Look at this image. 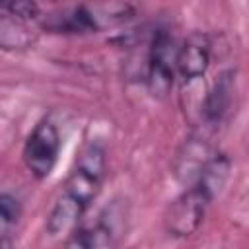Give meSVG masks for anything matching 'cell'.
<instances>
[{"mask_svg": "<svg viewBox=\"0 0 249 249\" xmlns=\"http://www.w3.org/2000/svg\"><path fill=\"white\" fill-rule=\"evenodd\" d=\"M35 41V35L31 33V29L27 27V21L10 18L2 14V21H0V45L4 51L10 49H27L31 47Z\"/></svg>", "mask_w": 249, "mask_h": 249, "instance_id": "obj_11", "label": "cell"}, {"mask_svg": "<svg viewBox=\"0 0 249 249\" xmlns=\"http://www.w3.org/2000/svg\"><path fill=\"white\" fill-rule=\"evenodd\" d=\"M230 173H231V160L228 158V154L216 152L206 158V161L200 165L196 177L191 183L198 185L214 200L224 191V187L230 179Z\"/></svg>", "mask_w": 249, "mask_h": 249, "instance_id": "obj_9", "label": "cell"}, {"mask_svg": "<svg viewBox=\"0 0 249 249\" xmlns=\"http://www.w3.org/2000/svg\"><path fill=\"white\" fill-rule=\"evenodd\" d=\"M21 218V202L16 195L4 191L0 195V245L10 247Z\"/></svg>", "mask_w": 249, "mask_h": 249, "instance_id": "obj_10", "label": "cell"}, {"mask_svg": "<svg viewBox=\"0 0 249 249\" xmlns=\"http://www.w3.org/2000/svg\"><path fill=\"white\" fill-rule=\"evenodd\" d=\"M53 2H54V0H53Z\"/></svg>", "mask_w": 249, "mask_h": 249, "instance_id": "obj_13", "label": "cell"}, {"mask_svg": "<svg viewBox=\"0 0 249 249\" xmlns=\"http://www.w3.org/2000/svg\"><path fill=\"white\" fill-rule=\"evenodd\" d=\"M210 62H212V39L208 33L193 31L185 37L181 47H177L175 68L183 84L200 80L208 72Z\"/></svg>", "mask_w": 249, "mask_h": 249, "instance_id": "obj_7", "label": "cell"}, {"mask_svg": "<svg viewBox=\"0 0 249 249\" xmlns=\"http://www.w3.org/2000/svg\"><path fill=\"white\" fill-rule=\"evenodd\" d=\"M60 146H62V138H60L58 126L51 119L39 121L29 132V136L25 138V144L21 150V160L25 169L37 181L47 179L58 161Z\"/></svg>", "mask_w": 249, "mask_h": 249, "instance_id": "obj_4", "label": "cell"}, {"mask_svg": "<svg viewBox=\"0 0 249 249\" xmlns=\"http://www.w3.org/2000/svg\"><path fill=\"white\" fill-rule=\"evenodd\" d=\"M134 16L136 10L128 0H84L64 12L49 14L41 27L54 33L86 35L119 27Z\"/></svg>", "mask_w": 249, "mask_h": 249, "instance_id": "obj_2", "label": "cell"}, {"mask_svg": "<svg viewBox=\"0 0 249 249\" xmlns=\"http://www.w3.org/2000/svg\"><path fill=\"white\" fill-rule=\"evenodd\" d=\"M175 56L177 47L173 43V37L165 29H158L152 37L146 64V86L148 91L158 99L167 97L173 89L177 76Z\"/></svg>", "mask_w": 249, "mask_h": 249, "instance_id": "obj_5", "label": "cell"}, {"mask_svg": "<svg viewBox=\"0 0 249 249\" xmlns=\"http://www.w3.org/2000/svg\"><path fill=\"white\" fill-rule=\"evenodd\" d=\"M0 10L4 16L21 19V21H37L41 18V8L37 0H0Z\"/></svg>", "mask_w": 249, "mask_h": 249, "instance_id": "obj_12", "label": "cell"}, {"mask_svg": "<svg viewBox=\"0 0 249 249\" xmlns=\"http://www.w3.org/2000/svg\"><path fill=\"white\" fill-rule=\"evenodd\" d=\"M214 200L195 183H189V187L177 195L163 216V228L171 237L185 239L198 231V228L204 222L206 210Z\"/></svg>", "mask_w": 249, "mask_h": 249, "instance_id": "obj_3", "label": "cell"}, {"mask_svg": "<svg viewBox=\"0 0 249 249\" xmlns=\"http://www.w3.org/2000/svg\"><path fill=\"white\" fill-rule=\"evenodd\" d=\"M124 222L123 210L117 208V204L107 206L95 222L91 224H78L66 239L68 247H80V249H97V247H111L117 243V237L121 235Z\"/></svg>", "mask_w": 249, "mask_h": 249, "instance_id": "obj_6", "label": "cell"}, {"mask_svg": "<svg viewBox=\"0 0 249 249\" xmlns=\"http://www.w3.org/2000/svg\"><path fill=\"white\" fill-rule=\"evenodd\" d=\"M233 91H235V70L226 68L216 76L200 105L202 121L208 126H218L226 119L233 101Z\"/></svg>", "mask_w": 249, "mask_h": 249, "instance_id": "obj_8", "label": "cell"}, {"mask_svg": "<svg viewBox=\"0 0 249 249\" xmlns=\"http://www.w3.org/2000/svg\"><path fill=\"white\" fill-rule=\"evenodd\" d=\"M107 175V154L103 144H86L68 173L60 195L56 196L51 212L47 214L45 231L51 237L68 235L78 224H82L84 214L97 198L101 185Z\"/></svg>", "mask_w": 249, "mask_h": 249, "instance_id": "obj_1", "label": "cell"}]
</instances>
